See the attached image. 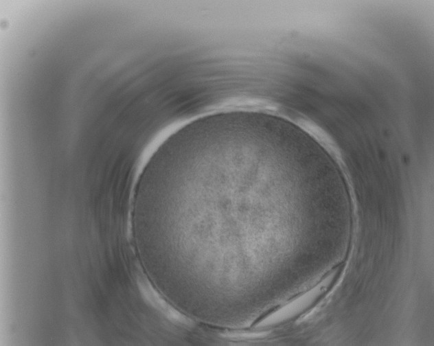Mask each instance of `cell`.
<instances>
[{
  "label": "cell",
  "instance_id": "1",
  "mask_svg": "<svg viewBox=\"0 0 434 346\" xmlns=\"http://www.w3.org/2000/svg\"><path fill=\"white\" fill-rule=\"evenodd\" d=\"M139 284V289L146 301L168 319L177 324L186 325L190 324L188 318L168 304L149 283L141 281Z\"/></svg>",
  "mask_w": 434,
  "mask_h": 346
}]
</instances>
